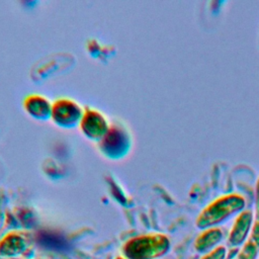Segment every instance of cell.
I'll return each instance as SVG.
<instances>
[{"label":"cell","instance_id":"3","mask_svg":"<svg viewBox=\"0 0 259 259\" xmlns=\"http://www.w3.org/2000/svg\"><path fill=\"white\" fill-rule=\"evenodd\" d=\"M254 222V213L244 209L238 213L228 234V244L232 247L242 246L248 239Z\"/></svg>","mask_w":259,"mask_h":259},{"label":"cell","instance_id":"5","mask_svg":"<svg viewBox=\"0 0 259 259\" xmlns=\"http://www.w3.org/2000/svg\"><path fill=\"white\" fill-rule=\"evenodd\" d=\"M228 254V249L224 245H219L214 249L210 250L207 253L201 255L199 259H226Z\"/></svg>","mask_w":259,"mask_h":259},{"label":"cell","instance_id":"1","mask_svg":"<svg viewBox=\"0 0 259 259\" xmlns=\"http://www.w3.org/2000/svg\"><path fill=\"white\" fill-rule=\"evenodd\" d=\"M246 206L244 196L239 193L223 194L206 204L195 219V227L199 230L218 227L220 224L237 215Z\"/></svg>","mask_w":259,"mask_h":259},{"label":"cell","instance_id":"7","mask_svg":"<svg viewBox=\"0 0 259 259\" xmlns=\"http://www.w3.org/2000/svg\"><path fill=\"white\" fill-rule=\"evenodd\" d=\"M254 220L259 221V176L255 185V206H254Z\"/></svg>","mask_w":259,"mask_h":259},{"label":"cell","instance_id":"4","mask_svg":"<svg viewBox=\"0 0 259 259\" xmlns=\"http://www.w3.org/2000/svg\"><path fill=\"white\" fill-rule=\"evenodd\" d=\"M224 239V232L219 227L208 228L201 230V232L196 236L193 242V248L196 252L204 254L214 249Z\"/></svg>","mask_w":259,"mask_h":259},{"label":"cell","instance_id":"9","mask_svg":"<svg viewBox=\"0 0 259 259\" xmlns=\"http://www.w3.org/2000/svg\"><path fill=\"white\" fill-rule=\"evenodd\" d=\"M258 259H259V257H258Z\"/></svg>","mask_w":259,"mask_h":259},{"label":"cell","instance_id":"6","mask_svg":"<svg viewBox=\"0 0 259 259\" xmlns=\"http://www.w3.org/2000/svg\"><path fill=\"white\" fill-rule=\"evenodd\" d=\"M246 241H249L254 246L259 248V221H255L254 220L253 226H252V229H251V232H250V235H249V237H248V239Z\"/></svg>","mask_w":259,"mask_h":259},{"label":"cell","instance_id":"2","mask_svg":"<svg viewBox=\"0 0 259 259\" xmlns=\"http://www.w3.org/2000/svg\"><path fill=\"white\" fill-rule=\"evenodd\" d=\"M170 249V240L163 234L139 237L126 246V253L133 259H157Z\"/></svg>","mask_w":259,"mask_h":259},{"label":"cell","instance_id":"8","mask_svg":"<svg viewBox=\"0 0 259 259\" xmlns=\"http://www.w3.org/2000/svg\"><path fill=\"white\" fill-rule=\"evenodd\" d=\"M118 259H121V258H118Z\"/></svg>","mask_w":259,"mask_h":259}]
</instances>
